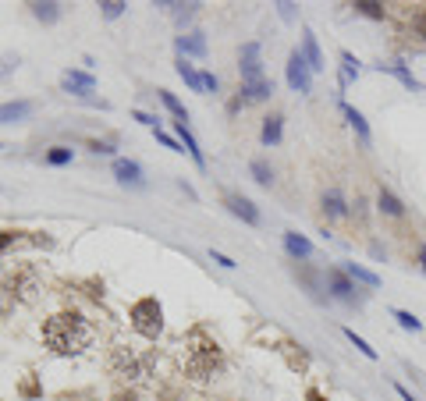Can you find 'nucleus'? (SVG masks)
Listing matches in <instances>:
<instances>
[{
    "label": "nucleus",
    "mask_w": 426,
    "mask_h": 401,
    "mask_svg": "<svg viewBox=\"0 0 426 401\" xmlns=\"http://www.w3.org/2000/svg\"><path fill=\"white\" fill-rule=\"evenodd\" d=\"M43 345L54 355H82L93 345V323L75 309L57 312L43 323Z\"/></svg>",
    "instance_id": "obj_1"
},
{
    "label": "nucleus",
    "mask_w": 426,
    "mask_h": 401,
    "mask_svg": "<svg viewBox=\"0 0 426 401\" xmlns=\"http://www.w3.org/2000/svg\"><path fill=\"white\" fill-rule=\"evenodd\" d=\"M182 366H185V373H189L192 380H199V384H203V380H213V377H220V370H224V348L213 341L203 327H196V330H189V337H185Z\"/></svg>",
    "instance_id": "obj_2"
},
{
    "label": "nucleus",
    "mask_w": 426,
    "mask_h": 401,
    "mask_svg": "<svg viewBox=\"0 0 426 401\" xmlns=\"http://www.w3.org/2000/svg\"><path fill=\"white\" fill-rule=\"evenodd\" d=\"M110 370H114V377H121V380L142 384V380H149L153 370H157V352H153V348H135V345L117 341V345L110 348Z\"/></svg>",
    "instance_id": "obj_3"
},
{
    "label": "nucleus",
    "mask_w": 426,
    "mask_h": 401,
    "mask_svg": "<svg viewBox=\"0 0 426 401\" xmlns=\"http://www.w3.org/2000/svg\"><path fill=\"white\" fill-rule=\"evenodd\" d=\"M128 320H132V327H135L142 337H149V341L160 337V330H164V309H160L157 299H139L132 305Z\"/></svg>",
    "instance_id": "obj_4"
},
{
    "label": "nucleus",
    "mask_w": 426,
    "mask_h": 401,
    "mask_svg": "<svg viewBox=\"0 0 426 401\" xmlns=\"http://www.w3.org/2000/svg\"><path fill=\"white\" fill-rule=\"evenodd\" d=\"M288 86L295 93H309V86H313V71H309L302 50H292V57H288Z\"/></svg>",
    "instance_id": "obj_5"
},
{
    "label": "nucleus",
    "mask_w": 426,
    "mask_h": 401,
    "mask_svg": "<svg viewBox=\"0 0 426 401\" xmlns=\"http://www.w3.org/2000/svg\"><path fill=\"white\" fill-rule=\"evenodd\" d=\"M256 79H267L263 61H259V43H245L242 46V82H256Z\"/></svg>",
    "instance_id": "obj_6"
},
{
    "label": "nucleus",
    "mask_w": 426,
    "mask_h": 401,
    "mask_svg": "<svg viewBox=\"0 0 426 401\" xmlns=\"http://www.w3.org/2000/svg\"><path fill=\"white\" fill-rule=\"evenodd\" d=\"M327 284L330 292L337 295L341 302H355V288H352V277L345 270H327Z\"/></svg>",
    "instance_id": "obj_7"
},
{
    "label": "nucleus",
    "mask_w": 426,
    "mask_h": 401,
    "mask_svg": "<svg viewBox=\"0 0 426 401\" xmlns=\"http://www.w3.org/2000/svg\"><path fill=\"white\" fill-rule=\"evenodd\" d=\"M61 86H64L68 93H75V96H86V93H93L96 79H93V75H86V71H64Z\"/></svg>",
    "instance_id": "obj_8"
},
{
    "label": "nucleus",
    "mask_w": 426,
    "mask_h": 401,
    "mask_svg": "<svg viewBox=\"0 0 426 401\" xmlns=\"http://www.w3.org/2000/svg\"><path fill=\"white\" fill-rule=\"evenodd\" d=\"M29 114H32V100L0 103V124H14V121H25Z\"/></svg>",
    "instance_id": "obj_9"
},
{
    "label": "nucleus",
    "mask_w": 426,
    "mask_h": 401,
    "mask_svg": "<svg viewBox=\"0 0 426 401\" xmlns=\"http://www.w3.org/2000/svg\"><path fill=\"white\" fill-rule=\"evenodd\" d=\"M224 202H227V206H231V213H234V217H242L245 224H259V209L245 199V196H227Z\"/></svg>",
    "instance_id": "obj_10"
},
{
    "label": "nucleus",
    "mask_w": 426,
    "mask_h": 401,
    "mask_svg": "<svg viewBox=\"0 0 426 401\" xmlns=\"http://www.w3.org/2000/svg\"><path fill=\"white\" fill-rule=\"evenodd\" d=\"M274 93V82L270 79H256V82H242V100L256 103V100H267Z\"/></svg>",
    "instance_id": "obj_11"
},
{
    "label": "nucleus",
    "mask_w": 426,
    "mask_h": 401,
    "mask_svg": "<svg viewBox=\"0 0 426 401\" xmlns=\"http://www.w3.org/2000/svg\"><path fill=\"white\" fill-rule=\"evenodd\" d=\"M302 57H306V64H309V71H323V54H320V43L313 32H306L302 36Z\"/></svg>",
    "instance_id": "obj_12"
},
{
    "label": "nucleus",
    "mask_w": 426,
    "mask_h": 401,
    "mask_svg": "<svg viewBox=\"0 0 426 401\" xmlns=\"http://www.w3.org/2000/svg\"><path fill=\"white\" fill-rule=\"evenodd\" d=\"M114 174L124 182V185H142V167L135 160H114Z\"/></svg>",
    "instance_id": "obj_13"
},
{
    "label": "nucleus",
    "mask_w": 426,
    "mask_h": 401,
    "mask_svg": "<svg viewBox=\"0 0 426 401\" xmlns=\"http://www.w3.org/2000/svg\"><path fill=\"white\" fill-rule=\"evenodd\" d=\"M341 270H345L352 281L366 284V288H380V274H373V270H366V267H359V263H345Z\"/></svg>",
    "instance_id": "obj_14"
},
{
    "label": "nucleus",
    "mask_w": 426,
    "mask_h": 401,
    "mask_svg": "<svg viewBox=\"0 0 426 401\" xmlns=\"http://www.w3.org/2000/svg\"><path fill=\"white\" fill-rule=\"evenodd\" d=\"M377 71H384V75H395V79H398L405 89H412V93H416V89H423V86L412 79V71H409V68H402V64H377Z\"/></svg>",
    "instance_id": "obj_15"
},
{
    "label": "nucleus",
    "mask_w": 426,
    "mask_h": 401,
    "mask_svg": "<svg viewBox=\"0 0 426 401\" xmlns=\"http://www.w3.org/2000/svg\"><path fill=\"white\" fill-rule=\"evenodd\" d=\"M341 114L348 117V124L355 128V135H359V139H362V142L370 146V124H366V117H362V114H359L355 107H348V103H341Z\"/></svg>",
    "instance_id": "obj_16"
},
{
    "label": "nucleus",
    "mask_w": 426,
    "mask_h": 401,
    "mask_svg": "<svg viewBox=\"0 0 426 401\" xmlns=\"http://www.w3.org/2000/svg\"><path fill=\"white\" fill-rule=\"evenodd\" d=\"M284 249H288L295 259H306V256H313V245H309V238H302V234H295V231H288V234H284Z\"/></svg>",
    "instance_id": "obj_17"
},
{
    "label": "nucleus",
    "mask_w": 426,
    "mask_h": 401,
    "mask_svg": "<svg viewBox=\"0 0 426 401\" xmlns=\"http://www.w3.org/2000/svg\"><path fill=\"white\" fill-rule=\"evenodd\" d=\"M281 114H270L267 121H263V132H259V139H263V146H277L281 142Z\"/></svg>",
    "instance_id": "obj_18"
},
{
    "label": "nucleus",
    "mask_w": 426,
    "mask_h": 401,
    "mask_svg": "<svg viewBox=\"0 0 426 401\" xmlns=\"http://www.w3.org/2000/svg\"><path fill=\"white\" fill-rule=\"evenodd\" d=\"M174 128H178V135H182V142H185V149L192 153V160L199 164V167H207V160H203V149H199V142H196V135L182 124V121H174Z\"/></svg>",
    "instance_id": "obj_19"
},
{
    "label": "nucleus",
    "mask_w": 426,
    "mask_h": 401,
    "mask_svg": "<svg viewBox=\"0 0 426 401\" xmlns=\"http://www.w3.org/2000/svg\"><path fill=\"white\" fill-rule=\"evenodd\" d=\"M178 50H182V54H196V57H203V54H207V39H203L199 32H192V36H178Z\"/></svg>",
    "instance_id": "obj_20"
},
{
    "label": "nucleus",
    "mask_w": 426,
    "mask_h": 401,
    "mask_svg": "<svg viewBox=\"0 0 426 401\" xmlns=\"http://www.w3.org/2000/svg\"><path fill=\"white\" fill-rule=\"evenodd\" d=\"M377 202H380V209L387 213V217H402L405 213V206H402V199L391 192V189H380V196H377Z\"/></svg>",
    "instance_id": "obj_21"
},
{
    "label": "nucleus",
    "mask_w": 426,
    "mask_h": 401,
    "mask_svg": "<svg viewBox=\"0 0 426 401\" xmlns=\"http://www.w3.org/2000/svg\"><path fill=\"white\" fill-rule=\"evenodd\" d=\"M352 79H359V61L345 50V54H341V89H348Z\"/></svg>",
    "instance_id": "obj_22"
},
{
    "label": "nucleus",
    "mask_w": 426,
    "mask_h": 401,
    "mask_svg": "<svg viewBox=\"0 0 426 401\" xmlns=\"http://www.w3.org/2000/svg\"><path fill=\"white\" fill-rule=\"evenodd\" d=\"M178 75L185 79V86L189 89H196V93H203V75L192 68V64H185V61H178Z\"/></svg>",
    "instance_id": "obj_23"
},
{
    "label": "nucleus",
    "mask_w": 426,
    "mask_h": 401,
    "mask_svg": "<svg viewBox=\"0 0 426 401\" xmlns=\"http://www.w3.org/2000/svg\"><path fill=\"white\" fill-rule=\"evenodd\" d=\"M323 209H327L330 217H345V199H341V192H337V189L323 192Z\"/></svg>",
    "instance_id": "obj_24"
},
{
    "label": "nucleus",
    "mask_w": 426,
    "mask_h": 401,
    "mask_svg": "<svg viewBox=\"0 0 426 401\" xmlns=\"http://www.w3.org/2000/svg\"><path fill=\"white\" fill-rule=\"evenodd\" d=\"M160 103H164V107H167V110H171V114H174V117H178L182 124L189 121V110H185V107L178 103V96H174V93H160Z\"/></svg>",
    "instance_id": "obj_25"
},
{
    "label": "nucleus",
    "mask_w": 426,
    "mask_h": 401,
    "mask_svg": "<svg viewBox=\"0 0 426 401\" xmlns=\"http://www.w3.org/2000/svg\"><path fill=\"white\" fill-rule=\"evenodd\" d=\"M32 14H36L39 21H57V18H61L57 4H32Z\"/></svg>",
    "instance_id": "obj_26"
},
{
    "label": "nucleus",
    "mask_w": 426,
    "mask_h": 401,
    "mask_svg": "<svg viewBox=\"0 0 426 401\" xmlns=\"http://www.w3.org/2000/svg\"><path fill=\"white\" fill-rule=\"evenodd\" d=\"M46 164H50V167H64V164H71V149H64V146L50 149V153H46Z\"/></svg>",
    "instance_id": "obj_27"
},
{
    "label": "nucleus",
    "mask_w": 426,
    "mask_h": 401,
    "mask_svg": "<svg viewBox=\"0 0 426 401\" xmlns=\"http://www.w3.org/2000/svg\"><path fill=\"white\" fill-rule=\"evenodd\" d=\"M395 320H398L405 330H412V334H420V330H423V323H420L412 312H405V309H395Z\"/></svg>",
    "instance_id": "obj_28"
},
{
    "label": "nucleus",
    "mask_w": 426,
    "mask_h": 401,
    "mask_svg": "<svg viewBox=\"0 0 426 401\" xmlns=\"http://www.w3.org/2000/svg\"><path fill=\"white\" fill-rule=\"evenodd\" d=\"M355 11H359V14H366V18H377V21L384 18V7H380V4H373V0H359V4H355Z\"/></svg>",
    "instance_id": "obj_29"
},
{
    "label": "nucleus",
    "mask_w": 426,
    "mask_h": 401,
    "mask_svg": "<svg viewBox=\"0 0 426 401\" xmlns=\"http://www.w3.org/2000/svg\"><path fill=\"white\" fill-rule=\"evenodd\" d=\"M252 174H256V182H259V185H270V182H274V171H270L263 160H252Z\"/></svg>",
    "instance_id": "obj_30"
},
{
    "label": "nucleus",
    "mask_w": 426,
    "mask_h": 401,
    "mask_svg": "<svg viewBox=\"0 0 426 401\" xmlns=\"http://www.w3.org/2000/svg\"><path fill=\"white\" fill-rule=\"evenodd\" d=\"M345 337H348V341H352V345H355V348H359V352L366 355V359H377V348H370V345H366V341H362V337H359L355 330H345Z\"/></svg>",
    "instance_id": "obj_31"
},
{
    "label": "nucleus",
    "mask_w": 426,
    "mask_h": 401,
    "mask_svg": "<svg viewBox=\"0 0 426 401\" xmlns=\"http://www.w3.org/2000/svg\"><path fill=\"white\" fill-rule=\"evenodd\" d=\"M14 68H18V54H4L0 57V79H7Z\"/></svg>",
    "instance_id": "obj_32"
},
{
    "label": "nucleus",
    "mask_w": 426,
    "mask_h": 401,
    "mask_svg": "<svg viewBox=\"0 0 426 401\" xmlns=\"http://www.w3.org/2000/svg\"><path fill=\"white\" fill-rule=\"evenodd\" d=\"M100 7H104V18H117L128 4H121V0H106V4H100Z\"/></svg>",
    "instance_id": "obj_33"
},
{
    "label": "nucleus",
    "mask_w": 426,
    "mask_h": 401,
    "mask_svg": "<svg viewBox=\"0 0 426 401\" xmlns=\"http://www.w3.org/2000/svg\"><path fill=\"white\" fill-rule=\"evenodd\" d=\"M157 142H164L167 149H178V153H182V146H178V142H174V139H171L167 132H160V128H157Z\"/></svg>",
    "instance_id": "obj_34"
},
{
    "label": "nucleus",
    "mask_w": 426,
    "mask_h": 401,
    "mask_svg": "<svg viewBox=\"0 0 426 401\" xmlns=\"http://www.w3.org/2000/svg\"><path fill=\"white\" fill-rule=\"evenodd\" d=\"M203 89H207V93H217V79H213L210 71H203Z\"/></svg>",
    "instance_id": "obj_35"
},
{
    "label": "nucleus",
    "mask_w": 426,
    "mask_h": 401,
    "mask_svg": "<svg viewBox=\"0 0 426 401\" xmlns=\"http://www.w3.org/2000/svg\"><path fill=\"white\" fill-rule=\"evenodd\" d=\"M213 263H220V267H227V270L234 267V259H227V256H220V252H213Z\"/></svg>",
    "instance_id": "obj_36"
},
{
    "label": "nucleus",
    "mask_w": 426,
    "mask_h": 401,
    "mask_svg": "<svg viewBox=\"0 0 426 401\" xmlns=\"http://www.w3.org/2000/svg\"><path fill=\"white\" fill-rule=\"evenodd\" d=\"M11 242H14V234H7V231H0V252H4V249H7Z\"/></svg>",
    "instance_id": "obj_37"
},
{
    "label": "nucleus",
    "mask_w": 426,
    "mask_h": 401,
    "mask_svg": "<svg viewBox=\"0 0 426 401\" xmlns=\"http://www.w3.org/2000/svg\"><path fill=\"white\" fill-rule=\"evenodd\" d=\"M306 401H327V398H323V395H320L317 387H309V391H306Z\"/></svg>",
    "instance_id": "obj_38"
},
{
    "label": "nucleus",
    "mask_w": 426,
    "mask_h": 401,
    "mask_svg": "<svg viewBox=\"0 0 426 401\" xmlns=\"http://www.w3.org/2000/svg\"><path fill=\"white\" fill-rule=\"evenodd\" d=\"M420 263H423V274H426V245H420Z\"/></svg>",
    "instance_id": "obj_39"
},
{
    "label": "nucleus",
    "mask_w": 426,
    "mask_h": 401,
    "mask_svg": "<svg viewBox=\"0 0 426 401\" xmlns=\"http://www.w3.org/2000/svg\"><path fill=\"white\" fill-rule=\"evenodd\" d=\"M114 401H135V398H124V395H117V398H114Z\"/></svg>",
    "instance_id": "obj_40"
}]
</instances>
